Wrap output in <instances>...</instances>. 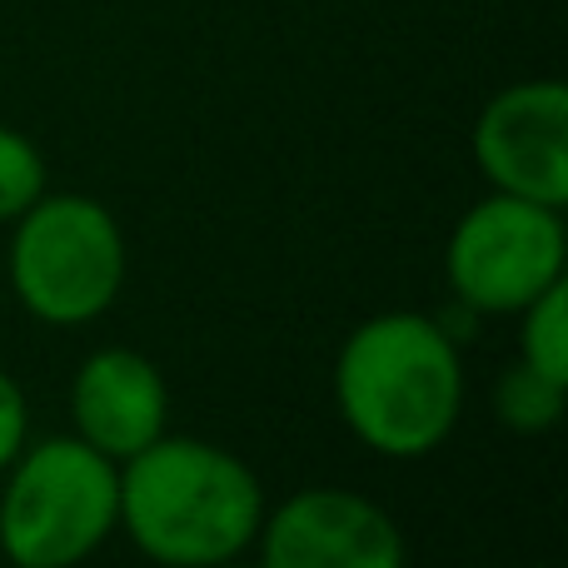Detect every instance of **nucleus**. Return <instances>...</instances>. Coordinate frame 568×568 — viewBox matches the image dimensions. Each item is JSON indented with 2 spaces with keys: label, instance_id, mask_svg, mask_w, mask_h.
<instances>
[{
  "label": "nucleus",
  "instance_id": "obj_1",
  "mask_svg": "<svg viewBox=\"0 0 568 568\" xmlns=\"http://www.w3.org/2000/svg\"><path fill=\"white\" fill-rule=\"evenodd\" d=\"M334 404L364 449L384 459H424L464 414L459 339L434 314L389 310L354 324L334 359Z\"/></svg>",
  "mask_w": 568,
  "mask_h": 568
},
{
  "label": "nucleus",
  "instance_id": "obj_2",
  "mask_svg": "<svg viewBox=\"0 0 568 568\" xmlns=\"http://www.w3.org/2000/svg\"><path fill=\"white\" fill-rule=\"evenodd\" d=\"M265 489L240 454L160 434L120 464V529L160 568H215L255 544Z\"/></svg>",
  "mask_w": 568,
  "mask_h": 568
},
{
  "label": "nucleus",
  "instance_id": "obj_3",
  "mask_svg": "<svg viewBox=\"0 0 568 568\" xmlns=\"http://www.w3.org/2000/svg\"><path fill=\"white\" fill-rule=\"evenodd\" d=\"M120 529V464L75 434L16 454L0 494V554L16 568H75Z\"/></svg>",
  "mask_w": 568,
  "mask_h": 568
},
{
  "label": "nucleus",
  "instance_id": "obj_4",
  "mask_svg": "<svg viewBox=\"0 0 568 568\" xmlns=\"http://www.w3.org/2000/svg\"><path fill=\"white\" fill-rule=\"evenodd\" d=\"M10 290L40 324L75 329L120 300L130 275L125 230L90 195H40L10 230Z\"/></svg>",
  "mask_w": 568,
  "mask_h": 568
},
{
  "label": "nucleus",
  "instance_id": "obj_5",
  "mask_svg": "<svg viewBox=\"0 0 568 568\" xmlns=\"http://www.w3.org/2000/svg\"><path fill=\"white\" fill-rule=\"evenodd\" d=\"M568 270L564 210L519 195H489L464 210L444 245V275L464 310L474 314H519Z\"/></svg>",
  "mask_w": 568,
  "mask_h": 568
},
{
  "label": "nucleus",
  "instance_id": "obj_6",
  "mask_svg": "<svg viewBox=\"0 0 568 568\" xmlns=\"http://www.w3.org/2000/svg\"><path fill=\"white\" fill-rule=\"evenodd\" d=\"M474 165L499 195L568 205V85L519 80L499 90L474 120Z\"/></svg>",
  "mask_w": 568,
  "mask_h": 568
},
{
  "label": "nucleus",
  "instance_id": "obj_7",
  "mask_svg": "<svg viewBox=\"0 0 568 568\" xmlns=\"http://www.w3.org/2000/svg\"><path fill=\"white\" fill-rule=\"evenodd\" d=\"M260 568H409L399 524L354 489H300L260 519Z\"/></svg>",
  "mask_w": 568,
  "mask_h": 568
},
{
  "label": "nucleus",
  "instance_id": "obj_8",
  "mask_svg": "<svg viewBox=\"0 0 568 568\" xmlns=\"http://www.w3.org/2000/svg\"><path fill=\"white\" fill-rule=\"evenodd\" d=\"M75 439L125 464L170 429V384L140 349H95L70 384Z\"/></svg>",
  "mask_w": 568,
  "mask_h": 568
},
{
  "label": "nucleus",
  "instance_id": "obj_9",
  "mask_svg": "<svg viewBox=\"0 0 568 568\" xmlns=\"http://www.w3.org/2000/svg\"><path fill=\"white\" fill-rule=\"evenodd\" d=\"M564 404H568V384L529 369L524 359H514L499 374V389H494V409H499L504 429L514 434H549L564 419Z\"/></svg>",
  "mask_w": 568,
  "mask_h": 568
},
{
  "label": "nucleus",
  "instance_id": "obj_10",
  "mask_svg": "<svg viewBox=\"0 0 568 568\" xmlns=\"http://www.w3.org/2000/svg\"><path fill=\"white\" fill-rule=\"evenodd\" d=\"M519 320V359L568 384V280L544 290L534 304H524Z\"/></svg>",
  "mask_w": 568,
  "mask_h": 568
},
{
  "label": "nucleus",
  "instance_id": "obj_11",
  "mask_svg": "<svg viewBox=\"0 0 568 568\" xmlns=\"http://www.w3.org/2000/svg\"><path fill=\"white\" fill-rule=\"evenodd\" d=\"M45 195V155L36 140L0 125V225H16Z\"/></svg>",
  "mask_w": 568,
  "mask_h": 568
},
{
  "label": "nucleus",
  "instance_id": "obj_12",
  "mask_svg": "<svg viewBox=\"0 0 568 568\" xmlns=\"http://www.w3.org/2000/svg\"><path fill=\"white\" fill-rule=\"evenodd\" d=\"M26 434H30V404L26 389L0 369V474L16 464V454L26 449Z\"/></svg>",
  "mask_w": 568,
  "mask_h": 568
},
{
  "label": "nucleus",
  "instance_id": "obj_13",
  "mask_svg": "<svg viewBox=\"0 0 568 568\" xmlns=\"http://www.w3.org/2000/svg\"><path fill=\"white\" fill-rule=\"evenodd\" d=\"M215 568H260V564H240V559H230V564H215Z\"/></svg>",
  "mask_w": 568,
  "mask_h": 568
}]
</instances>
